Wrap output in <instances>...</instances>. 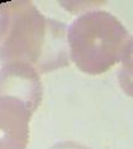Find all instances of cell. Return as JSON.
<instances>
[{
	"instance_id": "obj_4",
	"label": "cell",
	"mask_w": 133,
	"mask_h": 149,
	"mask_svg": "<svg viewBox=\"0 0 133 149\" xmlns=\"http://www.w3.org/2000/svg\"><path fill=\"white\" fill-rule=\"evenodd\" d=\"M31 117L33 112L22 102L0 96V149H26Z\"/></svg>"
},
{
	"instance_id": "obj_5",
	"label": "cell",
	"mask_w": 133,
	"mask_h": 149,
	"mask_svg": "<svg viewBox=\"0 0 133 149\" xmlns=\"http://www.w3.org/2000/svg\"><path fill=\"white\" fill-rule=\"evenodd\" d=\"M51 149H88V148L73 142H62V143L55 144L54 147H51Z\"/></svg>"
},
{
	"instance_id": "obj_2",
	"label": "cell",
	"mask_w": 133,
	"mask_h": 149,
	"mask_svg": "<svg viewBox=\"0 0 133 149\" xmlns=\"http://www.w3.org/2000/svg\"><path fill=\"white\" fill-rule=\"evenodd\" d=\"M68 55L80 71L100 74L132 52V36L118 19L104 10H91L67 27Z\"/></svg>"
},
{
	"instance_id": "obj_3",
	"label": "cell",
	"mask_w": 133,
	"mask_h": 149,
	"mask_svg": "<svg viewBox=\"0 0 133 149\" xmlns=\"http://www.w3.org/2000/svg\"><path fill=\"white\" fill-rule=\"evenodd\" d=\"M0 96L22 102L34 113L42 101L40 74L25 63H4L0 68Z\"/></svg>"
},
{
	"instance_id": "obj_1",
	"label": "cell",
	"mask_w": 133,
	"mask_h": 149,
	"mask_svg": "<svg viewBox=\"0 0 133 149\" xmlns=\"http://www.w3.org/2000/svg\"><path fill=\"white\" fill-rule=\"evenodd\" d=\"M63 22L46 17L31 1L0 4V61L25 63L39 74L70 63Z\"/></svg>"
}]
</instances>
